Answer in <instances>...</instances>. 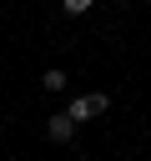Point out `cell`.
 I'll return each instance as SVG.
<instances>
[{"label": "cell", "instance_id": "cell-1", "mask_svg": "<svg viewBox=\"0 0 151 161\" xmlns=\"http://www.w3.org/2000/svg\"><path fill=\"white\" fill-rule=\"evenodd\" d=\"M106 106H111V101H106V96H96V91H91V96H76V101H70V111H65V116H70V121H91V116H101V111H106Z\"/></svg>", "mask_w": 151, "mask_h": 161}, {"label": "cell", "instance_id": "cell-2", "mask_svg": "<svg viewBox=\"0 0 151 161\" xmlns=\"http://www.w3.org/2000/svg\"><path fill=\"white\" fill-rule=\"evenodd\" d=\"M45 131H50V141H70V136H76V121L60 111V116H50V126H45Z\"/></svg>", "mask_w": 151, "mask_h": 161}, {"label": "cell", "instance_id": "cell-3", "mask_svg": "<svg viewBox=\"0 0 151 161\" xmlns=\"http://www.w3.org/2000/svg\"><path fill=\"white\" fill-rule=\"evenodd\" d=\"M45 91H65V70H45Z\"/></svg>", "mask_w": 151, "mask_h": 161}]
</instances>
